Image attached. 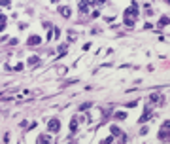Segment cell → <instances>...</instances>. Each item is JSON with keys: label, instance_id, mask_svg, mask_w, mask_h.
Segmentation results:
<instances>
[{"label": "cell", "instance_id": "1", "mask_svg": "<svg viewBox=\"0 0 170 144\" xmlns=\"http://www.w3.org/2000/svg\"><path fill=\"white\" fill-rule=\"evenodd\" d=\"M47 129L51 131V133H57L59 129H61V121H59L57 117H53V119H49V123H47Z\"/></svg>", "mask_w": 170, "mask_h": 144}, {"label": "cell", "instance_id": "2", "mask_svg": "<svg viewBox=\"0 0 170 144\" xmlns=\"http://www.w3.org/2000/svg\"><path fill=\"white\" fill-rule=\"evenodd\" d=\"M136 15H138V6H136V4H132L127 11H125V17H130V19H134Z\"/></svg>", "mask_w": 170, "mask_h": 144}, {"label": "cell", "instance_id": "3", "mask_svg": "<svg viewBox=\"0 0 170 144\" xmlns=\"http://www.w3.org/2000/svg\"><path fill=\"white\" fill-rule=\"evenodd\" d=\"M168 125H170V123L165 121V127L161 129V133H159V139L161 140H168Z\"/></svg>", "mask_w": 170, "mask_h": 144}, {"label": "cell", "instance_id": "4", "mask_svg": "<svg viewBox=\"0 0 170 144\" xmlns=\"http://www.w3.org/2000/svg\"><path fill=\"white\" fill-rule=\"evenodd\" d=\"M38 44H42V38L40 36H30L28 38V46H38Z\"/></svg>", "mask_w": 170, "mask_h": 144}, {"label": "cell", "instance_id": "5", "mask_svg": "<svg viewBox=\"0 0 170 144\" xmlns=\"http://www.w3.org/2000/svg\"><path fill=\"white\" fill-rule=\"evenodd\" d=\"M110 131H112V137H123V131L119 127H115V125H112L110 127Z\"/></svg>", "mask_w": 170, "mask_h": 144}, {"label": "cell", "instance_id": "6", "mask_svg": "<svg viewBox=\"0 0 170 144\" xmlns=\"http://www.w3.org/2000/svg\"><path fill=\"white\" fill-rule=\"evenodd\" d=\"M149 117H151V110H149V108H146V112H144V116L140 117V123H144L146 119H149Z\"/></svg>", "mask_w": 170, "mask_h": 144}, {"label": "cell", "instance_id": "7", "mask_svg": "<svg viewBox=\"0 0 170 144\" xmlns=\"http://www.w3.org/2000/svg\"><path fill=\"white\" fill-rule=\"evenodd\" d=\"M38 144H49V137L47 135H40L38 137Z\"/></svg>", "mask_w": 170, "mask_h": 144}, {"label": "cell", "instance_id": "8", "mask_svg": "<svg viewBox=\"0 0 170 144\" xmlns=\"http://www.w3.org/2000/svg\"><path fill=\"white\" fill-rule=\"evenodd\" d=\"M76 129H78V119H72V121H70V131L76 133Z\"/></svg>", "mask_w": 170, "mask_h": 144}, {"label": "cell", "instance_id": "9", "mask_svg": "<svg viewBox=\"0 0 170 144\" xmlns=\"http://www.w3.org/2000/svg\"><path fill=\"white\" fill-rule=\"evenodd\" d=\"M166 23H168V17L163 15V17L159 19V27H166Z\"/></svg>", "mask_w": 170, "mask_h": 144}, {"label": "cell", "instance_id": "10", "mask_svg": "<svg viewBox=\"0 0 170 144\" xmlns=\"http://www.w3.org/2000/svg\"><path fill=\"white\" fill-rule=\"evenodd\" d=\"M61 15L63 17H70V8H61Z\"/></svg>", "mask_w": 170, "mask_h": 144}, {"label": "cell", "instance_id": "11", "mask_svg": "<svg viewBox=\"0 0 170 144\" xmlns=\"http://www.w3.org/2000/svg\"><path fill=\"white\" fill-rule=\"evenodd\" d=\"M125 25H127V27H132V25H134V19H130V17H125Z\"/></svg>", "mask_w": 170, "mask_h": 144}, {"label": "cell", "instance_id": "12", "mask_svg": "<svg viewBox=\"0 0 170 144\" xmlns=\"http://www.w3.org/2000/svg\"><path fill=\"white\" fill-rule=\"evenodd\" d=\"M38 61H40V57H36V55H34V57H30V59H28V64H36Z\"/></svg>", "mask_w": 170, "mask_h": 144}, {"label": "cell", "instance_id": "13", "mask_svg": "<svg viewBox=\"0 0 170 144\" xmlns=\"http://www.w3.org/2000/svg\"><path fill=\"white\" fill-rule=\"evenodd\" d=\"M80 8H81V11H87V10H89V4H85V2H80Z\"/></svg>", "mask_w": 170, "mask_h": 144}, {"label": "cell", "instance_id": "14", "mask_svg": "<svg viewBox=\"0 0 170 144\" xmlns=\"http://www.w3.org/2000/svg\"><path fill=\"white\" fill-rule=\"evenodd\" d=\"M112 142H113V137H108V139L102 140V144H112Z\"/></svg>", "mask_w": 170, "mask_h": 144}, {"label": "cell", "instance_id": "15", "mask_svg": "<svg viewBox=\"0 0 170 144\" xmlns=\"http://www.w3.org/2000/svg\"><path fill=\"white\" fill-rule=\"evenodd\" d=\"M115 116H117V117H119V119H125V117H127V114H125V112H117V114H115Z\"/></svg>", "mask_w": 170, "mask_h": 144}, {"label": "cell", "instance_id": "16", "mask_svg": "<svg viewBox=\"0 0 170 144\" xmlns=\"http://www.w3.org/2000/svg\"><path fill=\"white\" fill-rule=\"evenodd\" d=\"M89 106H91V102H83V104L80 106V110H85V108H89Z\"/></svg>", "mask_w": 170, "mask_h": 144}]
</instances>
